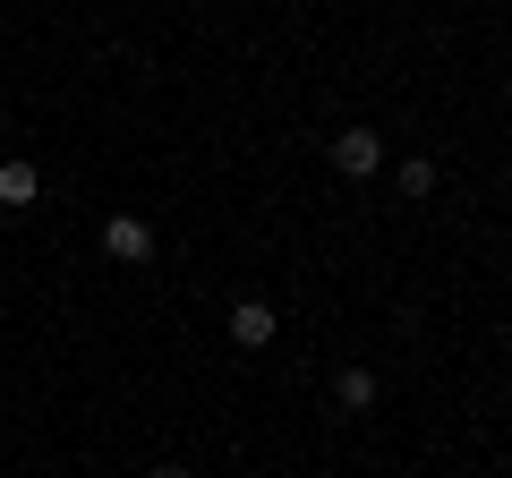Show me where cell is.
Segmentation results:
<instances>
[{
	"mask_svg": "<svg viewBox=\"0 0 512 478\" xmlns=\"http://www.w3.org/2000/svg\"><path fill=\"white\" fill-rule=\"evenodd\" d=\"M103 248H111V257H120V265H137V257H154V231H146V222H137V214H120V222H111V231H103Z\"/></svg>",
	"mask_w": 512,
	"mask_h": 478,
	"instance_id": "cell-1",
	"label": "cell"
},
{
	"mask_svg": "<svg viewBox=\"0 0 512 478\" xmlns=\"http://www.w3.org/2000/svg\"><path fill=\"white\" fill-rule=\"evenodd\" d=\"M35 163H0V205H35Z\"/></svg>",
	"mask_w": 512,
	"mask_h": 478,
	"instance_id": "cell-4",
	"label": "cell"
},
{
	"mask_svg": "<svg viewBox=\"0 0 512 478\" xmlns=\"http://www.w3.org/2000/svg\"><path fill=\"white\" fill-rule=\"evenodd\" d=\"M342 402L367 410V402H376V376H367V368H342Z\"/></svg>",
	"mask_w": 512,
	"mask_h": 478,
	"instance_id": "cell-5",
	"label": "cell"
},
{
	"mask_svg": "<svg viewBox=\"0 0 512 478\" xmlns=\"http://www.w3.org/2000/svg\"><path fill=\"white\" fill-rule=\"evenodd\" d=\"M146 478H188V470H146Z\"/></svg>",
	"mask_w": 512,
	"mask_h": 478,
	"instance_id": "cell-6",
	"label": "cell"
},
{
	"mask_svg": "<svg viewBox=\"0 0 512 478\" xmlns=\"http://www.w3.org/2000/svg\"><path fill=\"white\" fill-rule=\"evenodd\" d=\"M333 163H342V171H376V163H384V146H376L367 129H350V137H333Z\"/></svg>",
	"mask_w": 512,
	"mask_h": 478,
	"instance_id": "cell-3",
	"label": "cell"
},
{
	"mask_svg": "<svg viewBox=\"0 0 512 478\" xmlns=\"http://www.w3.org/2000/svg\"><path fill=\"white\" fill-rule=\"evenodd\" d=\"M231 342H239V350H265V342H274V308H265V299L231 308Z\"/></svg>",
	"mask_w": 512,
	"mask_h": 478,
	"instance_id": "cell-2",
	"label": "cell"
},
{
	"mask_svg": "<svg viewBox=\"0 0 512 478\" xmlns=\"http://www.w3.org/2000/svg\"><path fill=\"white\" fill-rule=\"evenodd\" d=\"M0 231H9V214H0Z\"/></svg>",
	"mask_w": 512,
	"mask_h": 478,
	"instance_id": "cell-7",
	"label": "cell"
}]
</instances>
